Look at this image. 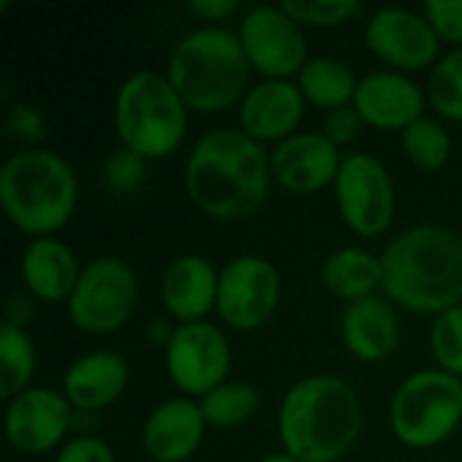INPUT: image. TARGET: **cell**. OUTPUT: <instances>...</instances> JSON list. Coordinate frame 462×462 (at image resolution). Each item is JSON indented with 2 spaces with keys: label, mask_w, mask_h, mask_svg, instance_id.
<instances>
[{
  "label": "cell",
  "mask_w": 462,
  "mask_h": 462,
  "mask_svg": "<svg viewBox=\"0 0 462 462\" xmlns=\"http://www.w3.org/2000/svg\"><path fill=\"white\" fill-rule=\"evenodd\" d=\"M306 97L298 84L287 79H265L254 84L241 100V127L254 141L290 138L300 125Z\"/></svg>",
  "instance_id": "e0dca14e"
},
{
  "label": "cell",
  "mask_w": 462,
  "mask_h": 462,
  "mask_svg": "<svg viewBox=\"0 0 462 462\" xmlns=\"http://www.w3.org/2000/svg\"><path fill=\"white\" fill-rule=\"evenodd\" d=\"M341 162L338 146L322 133H295L271 152V176L290 192H317L336 181Z\"/></svg>",
  "instance_id": "9a60e30c"
},
{
  "label": "cell",
  "mask_w": 462,
  "mask_h": 462,
  "mask_svg": "<svg viewBox=\"0 0 462 462\" xmlns=\"http://www.w3.org/2000/svg\"><path fill=\"white\" fill-rule=\"evenodd\" d=\"M184 184L200 211L222 222H238L263 206L271 184V157L244 130L219 127L189 152Z\"/></svg>",
  "instance_id": "6da1fadb"
},
{
  "label": "cell",
  "mask_w": 462,
  "mask_h": 462,
  "mask_svg": "<svg viewBox=\"0 0 462 462\" xmlns=\"http://www.w3.org/2000/svg\"><path fill=\"white\" fill-rule=\"evenodd\" d=\"M200 403L173 398L157 406L143 425V449L154 462H184L203 441Z\"/></svg>",
  "instance_id": "ac0fdd59"
},
{
  "label": "cell",
  "mask_w": 462,
  "mask_h": 462,
  "mask_svg": "<svg viewBox=\"0 0 462 462\" xmlns=\"http://www.w3.org/2000/svg\"><path fill=\"white\" fill-rule=\"evenodd\" d=\"M146 176V157L122 146L106 162V181L114 192H133Z\"/></svg>",
  "instance_id": "4dcf8cb0"
},
{
  "label": "cell",
  "mask_w": 462,
  "mask_h": 462,
  "mask_svg": "<svg viewBox=\"0 0 462 462\" xmlns=\"http://www.w3.org/2000/svg\"><path fill=\"white\" fill-rule=\"evenodd\" d=\"M79 276L73 252L57 238H35L22 257V282L38 300L57 303L70 298Z\"/></svg>",
  "instance_id": "7402d4cb"
},
{
  "label": "cell",
  "mask_w": 462,
  "mask_h": 462,
  "mask_svg": "<svg viewBox=\"0 0 462 462\" xmlns=\"http://www.w3.org/2000/svg\"><path fill=\"white\" fill-rule=\"evenodd\" d=\"M116 130L127 149L141 157L171 154L187 130V103L168 76L138 70L116 92Z\"/></svg>",
  "instance_id": "8992f818"
},
{
  "label": "cell",
  "mask_w": 462,
  "mask_h": 462,
  "mask_svg": "<svg viewBox=\"0 0 462 462\" xmlns=\"http://www.w3.org/2000/svg\"><path fill=\"white\" fill-rule=\"evenodd\" d=\"M70 420L73 411L65 393L30 387L11 398L5 409V439L24 455H43L65 439Z\"/></svg>",
  "instance_id": "4fadbf2b"
},
{
  "label": "cell",
  "mask_w": 462,
  "mask_h": 462,
  "mask_svg": "<svg viewBox=\"0 0 462 462\" xmlns=\"http://www.w3.org/2000/svg\"><path fill=\"white\" fill-rule=\"evenodd\" d=\"M360 125H363V116L357 114V108H355V106H341V108H336V111H328L322 135H325L330 143L344 146V143H349V141L357 138Z\"/></svg>",
  "instance_id": "d6a6232c"
},
{
  "label": "cell",
  "mask_w": 462,
  "mask_h": 462,
  "mask_svg": "<svg viewBox=\"0 0 462 462\" xmlns=\"http://www.w3.org/2000/svg\"><path fill=\"white\" fill-rule=\"evenodd\" d=\"M336 200L344 222L360 236H382L395 217V187L374 154H346L336 176Z\"/></svg>",
  "instance_id": "9c48e42d"
},
{
  "label": "cell",
  "mask_w": 462,
  "mask_h": 462,
  "mask_svg": "<svg viewBox=\"0 0 462 462\" xmlns=\"http://www.w3.org/2000/svg\"><path fill=\"white\" fill-rule=\"evenodd\" d=\"M387 298L417 314H444L462 300V238L441 225L403 230L382 252Z\"/></svg>",
  "instance_id": "7a4b0ae2"
},
{
  "label": "cell",
  "mask_w": 462,
  "mask_h": 462,
  "mask_svg": "<svg viewBox=\"0 0 462 462\" xmlns=\"http://www.w3.org/2000/svg\"><path fill=\"white\" fill-rule=\"evenodd\" d=\"M430 352L441 371L462 379V306L436 317L430 330Z\"/></svg>",
  "instance_id": "f1b7e54d"
},
{
  "label": "cell",
  "mask_w": 462,
  "mask_h": 462,
  "mask_svg": "<svg viewBox=\"0 0 462 462\" xmlns=\"http://www.w3.org/2000/svg\"><path fill=\"white\" fill-rule=\"evenodd\" d=\"M35 371V349L30 336L16 325H3L0 330V395L16 398L30 390V379Z\"/></svg>",
  "instance_id": "484cf974"
},
{
  "label": "cell",
  "mask_w": 462,
  "mask_h": 462,
  "mask_svg": "<svg viewBox=\"0 0 462 462\" xmlns=\"http://www.w3.org/2000/svg\"><path fill=\"white\" fill-rule=\"evenodd\" d=\"M76 176L70 165L46 149H24L5 160L0 171V206L24 233L49 236L60 230L76 208Z\"/></svg>",
  "instance_id": "5b68a950"
},
{
  "label": "cell",
  "mask_w": 462,
  "mask_h": 462,
  "mask_svg": "<svg viewBox=\"0 0 462 462\" xmlns=\"http://www.w3.org/2000/svg\"><path fill=\"white\" fill-rule=\"evenodd\" d=\"M260 409L257 387L246 382H225L200 398V411L206 425L214 428H238L252 420Z\"/></svg>",
  "instance_id": "d4e9b609"
},
{
  "label": "cell",
  "mask_w": 462,
  "mask_h": 462,
  "mask_svg": "<svg viewBox=\"0 0 462 462\" xmlns=\"http://www.w3.org/2000/svg\"><path fill=\"white\" fill-rule=\"evenodd\" d=\"M462 420V379L436 368L411 374L393 398V433L414 449L439 447Z\"/></svg>",
  "instance_id": "52a82bcc"
},
{
  "label": "cell",
  "mask_w": 462,
  "mask_h": 462,
  "mask_svg": "<svg viewBox=\"0 0 462 462\" xmlns=\"http://www.w3.org/2000/svg\"><path fill=\"white\" fill-rule=\"evenodd\" d=\"M252 62L241 38L225 27H198L187 32L168 60V79L195 111H219L233 106L249 84Z\"/></svg>",
  "instance_id": "277c9868"
},
{
  "label": "cell",
  "mask_w": 462,
  "mask_h": 462,
  "mask_svg": "<svg viewBox=\"0 0 462 462\" xmlns=\"http://www.w3.org/2000/svg\"><path fill=\"white\" fill-rule=\"evenodd\" d=\"M260 462H300V460H295L290 452H276V455H268V457H263Z\"/></svg>",
  "instance_id": "8d00e7d4"
},
{
  "label": "cell",
  "mask_w": 462,
  "mask_h": 462,
  "mask_svg": "<svg viewBox=\"0 0 462 462\" xmlns=\"http://www.w3.org/2000/svg\"><path fill=\"white\" fill-rule=\"evenodd\" d=\"M355 108L363 122L382 130H406L422 119V89L398 70H376L360 79L355 92Z\"/></svg>",
  "instance_id": "2e32d148"
},
{
  "label": "cell",
  "mask_w": 462,
  "mask_h": 462,
  "mask_svg": "<svg viewBox=\"0 0 462 462\" xmlns=\"http://www.w3.org/2000/svg\"><path fill=\"white\" fill-rule=\"evenodd\" d=\"M322 282L333 295H338L349 303L363 300V298L374 295L384 282L382 257H376L365 249H357V246L336 249L322 265Z\"/></svg>",
  "instance_id": "603a6c76"
},
{
  "label": "cell",
  "mask_w": 462,
  "mask_h": 462,
  "mask_svg": "<svg viewBox=\"0 0 462 462\" xmlns=\"http://www.w3.org/2000/svg\"><path fill=\"white\" fill-rule=\"evenodd\" d=\"M282 8L298 24H338L363 11L357 0H282Z\"/></svg>",
  "instance_id": "f546056e"
},
{
  "label": "cell",
  "mask_w": 462,
  "mask_h": 462,
  "mask_svg": "<svg viewBox=\"0 0 462 462\" xmlns=\"http://www.w3.org/2000/svg\"><path fill=\"white\" fill-rule=\"evenodd\" d=\"M357 84L360 81L355 79V70L344 60L314 57L303 65L298 87L303 97H309L311 103L336 111L341 106H349V100H355Z\"/></svg>",
  "instance_id": "cb8c5ba5"
},
{
  "label": "cell",
  "mask_w": 462,
  "mask_h": 462,
  "mask_svg": "<svg viewBox=\"0 0 462 462\" xmlns=\"http://www.w3.org/2000/svg\"><path fill=\"white\" fill-rule=\"evenodd\" d=\"M130 371L116 352H92L79 357L65 374V398L79 411H95L114 403L127 387Z\"/></svg>",
  "instance_id": "44dd1931"
},
{
  "label": "cell",
  "mask_w": 462,
  "mask_h": 462,
  "mask_svg": "<svg viewBox=\"0 0 462 462\" xmlns=\"http://www.w3.org/2000/svg\"><path fill=\"white\" fill-rule=\"evenodd\" d=\"M365 41L382 60L406 70H420L430 65L439 57L441 46L425 14L401 5L379 8L365 24Z\"/></svg>",
  "instance_id": "5bb4252c"
},
{
  "label": "cell",
  "mask_w": 462,
  "mask_h": 462,
  "mask_svg": "<svg viewBox=\"0 0 462 462\" xmlns=\"http://www.w3.org/2000/svg\"><path fill=\"white\" fill-rule=\"evenodd\" d=\"M241 46L260 73L268 79H284L300 73L309 62V46L303 27L282 5H257L241 19Z\"/></svg>",
  "instance_id": "7c38bea8"
},
{
  "label": "cell",
  "mask_w": 462,
  "mask_h": 462,
  "mask_svg": "<svg viewBox=\"0 0 462 462\" xmlns=\"http://www.w3.org/2000/svg\"><path fill=\"white\" fill-rule=\"evenodd\" d=\"M5 130H8V135H16L22 141H41L43 133H46L41 114L32 106H24V103L11 106V111L5 116Z\"/></svg>",
  "instance_id": "e575fe53"
},
{
  "label": "cell",
  "mask_w": 462,
  "mask_h": 462,
  "mask_svg": "<svg viewBox=\"0 0 462 462\" xmlns=\"http://www.w3.org/2000/svg\"><path fill=\"white\" fill-rule=\"evenodd\" d=\"M341 330L349 352L368 363L390 357L401 338L395 309L387 298L379 295H368L363 300L349 303L341 319Z\"/></svg>",
  "instance_id": "d6986e66"
},
{
  "label": "cell",
  "mask_w": 462,
  "mask_h": 462,
  "mask_svg": "<svg viewBox=\"0 0 462 462\" xmlns=\"http://www.w3.org/2000/svg\"><path fill=\"white\" fill-rule=\"evenodd\" d=\"M433 108L449 119H462V49L441 57L428 81Z\"/></svg>",
  "instance_id": "83f0119b"
},
{
  "label": "cell",
  "mask_w": 462,
  "mask_h": 462,
  "mask_svg": "<svg viewBox=\"0 0 462 462\" xmlns=\"http://www.w3.org/2000/svg\"><path fill=\"white\" fill-rule=\"evenodd\" d=\"M217 290L219 273L200 254L173 260L162 276V303L184 322H200L217 306Z\"/></svg>",
  "instance_id": "ffe728a7"
},
{
  "label": "cell",
  "mask_w": 462,
  "mask_h": 462,
  "mask_svg": "<svg viewBox=\"0 0 462 462\" xmlns=\"http://www.w3.org/2000/svg\"><path fill=\"white\" fill-rule=\"evenodd\" d=\"M165 365L171 382L187 395H206L225 384L230 368V344L211 322H184L165 344Z\"/></svg>",
  "instance_id": "8fae6325"
},
{
  "label": "cell",
  "mask_w": 462,
  "mask_h": 462,
  "mask_svg": "<svg viewBox=\"0 0 462 462\" xmlns=\"http://www.w3.org/2000/svg\"><path fill=\"white\" fill-rule=\"evenodd\" d=\"M54 462H114V452L95 436H79L60 449Z\"/></svg>",
  "instance_id": "836d02e7"
},
{
  "label": "cell",
  "mask_w": 462,
  "mask_h": 462,
  "mask_svg": "<svg viewBox=\"0 0 462 462\" xmlns=\"http://www.w3.org/2000/svg\"><path fill=\"white\" fill-rule=\"evenodd\" d=\"M135 300L138 282L133 268L119 257H97L81 271L68 298V314L76 328L106 336L130 319Z\"/></svg>",
  "instance_id": "ba28073f"
},
{
  "label": "cell",
  "mask_w": 462,
  "mask_h": 462,
  "mask_svg": "<svg viewBox=\"0 0 462 462\" xmlns=\"http://www.w3.org/2000/svg\"><path fill=\"white\" fill-rule=\"evenodd\" d=\"M403 152L414 165L425 171H436L447 165L452 154V138L439 122L422 116L403 130Z\"/></svg>",
  "instance_id": "4316f807"
},
{
  "label": "cell",
  "mask_w": 462,
  "mask_h": 462,
  "mask_svg": "<svg viewBox=\"0 0 462 462\" xmlns=\"http://www.w3.org/2000/svg\"><path fill=\"white\" fill-rule=\"evenodd\" d=\"M363 428V406L355 387L338 376L295 382L279 411L284 452L300 462H336L349 452Z\"/></svg>",
  "instance_id": "3957f363"
},
{
  "label": "cell",
  "mask_w": 462,
  "mask_h": 462,
  "mask_svg": "<svg viewBox=\"0 0 462 462\" xmlns=\"http://www.w3.org/2000/svg\"><path fill=\"white\" fill-rule=\"evenodd\" d=\"M236 8H238L236 0H192L189 3V11L195 16H203V19H225Z\"/></svg>",
  "instance_id": "d590c367"
},
{
  "label": "cell",
  "mask_w": 462,
  "mask_h": 462,
  "mask_svg": "<svg viewBox=\"0 0 462 462\" xmlns=\"http://www.w3.org/2000/svg\"><path fill=\"white\" fill-rule=\"evenodd\" d=\"M425 19L439 38L462 43V0H425Z\"/></svg>",
  "instance_id": "1f68e13d"
},
{
  "label": "cell",
  "mask_w": 462,
  "mask_h": 462,
  "mask_svg": "<svg viewBox=\"0 0 462 462\" xmlns=\"http://www.w3.org/2000/svg\"><path fill=\"white\" fill-rule=\"evenodd\" d=\"M282 282L271 260L238 254L219 271L217 311L236 330H254L268 322L279 303Z\"/></svg>",
  "instance_id": "30bf717a"
}]
</instances>
